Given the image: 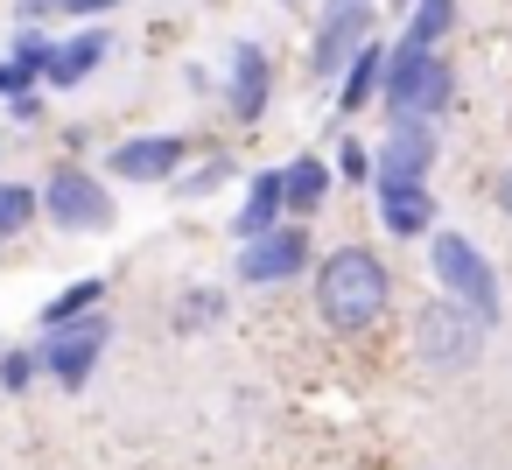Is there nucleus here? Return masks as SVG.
<instances>
[{
  "label": "nucleus",
  "mask_w": 512,
  "mask_h": 470,
  "mask_svg": "<svg viewBox=\"0 0 512 470\" xmlns=\"http://www.w3.org/2000/svg\"><path fill=\"white\" fill-rule=\"evenodd\" d=\"M414 8V0H379V15H407Z\"/></svg>",
  "instance_id": "nucleus-30"
},
{
  "label": "nucleus",
  "mask_w": 512,
  "mask_h": 470,
  "mask_svg": "<svg viewBox=\"0 0 512 470\" xmlns=\"http://www.w3.org/2000/svg\"><path fill=\"white\" fill-rule=\"evenodd\" d=\"M106 57H113V29H106V22H85V29H71V36H50L43 92H78Z\"/></svg>",
  "instance_id": "nucleus-12"
},
{
  "label": "nucleus",
  "mask_w": 512,
  "mask_h": 470,
  "mask_svg": "<svg viewBox=\"0 0 512 470\" xmlns=\"http://www.w3.org/2000/svg\"><path fill=\"white\" fill-rule=\"evenodd\" d=\"M204 134H176V127H155V134H127L106 148V183H134V190H169V176L197 155Z\"/></svg>",
  "instance_id": "nucleus-7"
},
{
  "label": "nucleus",
  "mask_w": 512,
  "mask_h": 470,
  "mask_svg": "<svg viewBox=\"0 0 512 470\" xmlns=\"http://www.w3.org/2000/svg\"><path fill=\"white\" fill-rule=\"evenodd\" d=\"M407 29V43H421V50H442L449 36H456V22H463V0H414V8L400 15Z\"/></svg>",
  "instance_id": "nucleus-20"
},
{
  "label": "nucleus",
  "mask_w": 512,
  "mask_h": 470,
  "mask_svg": "<svg viewBox=\"0 0 512 470\" xmlns=\"http://www.w3.org/2000/svg\"><path fill=\"white\" fill-rule=\"evenodd\" d=\"M43 372H36V351L29 344H8V351H0V393H29Z\"/></svg>",
  "instance_id": "nucleus-24"
},
{
  "label": "nucleus",
  "mask_w": 512,
  "mask_h": 470,
  "mask_svg": "<svg viewBox=\"0 0 512 470\" xmlns=\"http://www.w3.org/2000/svg\"><path fill=\"white\" fill-rule=\"evenodd\" d=\"M281 8H302V0H281Z\"/></svg>",
  "instance_id": "nucleus-31"
},
{
  "label": "nucleus",
  "mask_w": 512,
  "mask_h": 470,
  "mask_svg": "<svg viewBox=\"0 0 512 470\" xmlns=\"http://www.w3.org/2000/svg\"><path fill=\"white\" fill-rule=\"evenodd\" d=\"M106 344H113V316L92 309V316H78V323H64V330H43L29 351H36V372H43L50 386L85 393L92 372H99V358H106Z\"/></svg>",
  "instance_id": "nucleus-6"
},
{
  "label": "nucleus",
  "mask_w": 512,
  "mask_h": 470,
  "mask_svg": "<svg viewBox=\"0 0 512 470\" xmlns=\"http://www.w3.org/2000/svg\"><path fill=\"white\" fill-rule=\"evenodd\" d=\"M36 225V183H22V176H0V246L8 239H22Z\"/></svg>",
  "instance_id": "nucleus-21"
},
{
  "label": "nucleus",
  "mask_w": 512,
  "mask_h": 470,
  "mask_svg": "<svg viewBox=\"0 0 512 470\" xmlns=\"http://www.w3.org/2000/svg\"><path fill=\"white\" fill-rule=\"evenodd\" d=\"M484 344H491V330H484L470 309H456L449 295H428V302L407 309V351H414V365H421L428 379H463V372H477V365H484Z\"/></svg>",
  "instance_id": "nucleus-3"
},
{
  "label": "nucleus",
  "mask_w": 512,
  "mask_h": 470,
  "mask_svg": "<svg viewBox=\"0 0 512 470\" xmlns=\"http://www.w3.org/2000/svg\"><path fill=\"white\" fill-rule=\"evenodd\" d=\"M491 204H498V211H505V218H512V162H505V169H498V176H491Z\"/></svg>",
  "instance_id": "nucleus-29"
},
{
  "label": "nucleus",
  "mask_w": 512,
  "mask_h": 470,
  "mask_svg": "<svg viewBox=\"0 0 512 470\" xmlns=\"http://www.w3.org/2000/svg\"><path fill=\"white\" fill-rule=\"evenodd\" d=\"M120 204H113V183L85 162H57L43 183H36V225H57L64 239H92V232H113Z\"/></svg>",
  "instance_id": "nucleus-5"
},
{
  "label": "nucleus",
  "mask_w": 512,
  "mask_h": 470,
  "mask_svg": "<svg viewBox=\"0 0 512 470\" xmlns=\"http://www.w3.org/2000/svg\"><path fill=\"white\" fill-rule=\"evenodd\" d=\"M442 162L435 120H386V134L372 141V183H428Z\"/></svg>",
  "instance_id": "nucleus-10"
},
{
  "label": "nucleus",
  "mask_w": 512,
  "mask_h": 470,
  "mask_svg": "<svg viewBox=\"0 0 512 470\" xmlns=\"http://www.w3.org/2000/svg\"><path fill=\"white\" fill-rule=\"evenodd\" d=\"M372 211H379V232L400 246H414L442 225V197L428 183H372Z\"/></svg>",
  "instance_id": "nucleus-13"
},
{
  "label": "nucleus",
  "mask_w": 512,
  "mask_h": 470,
  "mask_svg": "<svg viewBox=\"0 0 512 470\" xmlns=\"http://www.w3.org/2000/svg\"><path fill=\"white\" fill-rule=\"evenodd\" d=\"M309 260H316V239H309V225L281 218L274 232H260V239H239V253H232V274H239V288H288V281H302V274H309Z\"/></svg>",
  "instance_id": "nucleus-9"
},
{
  "label": "nucleus",
  "mask_w": 512,
  "mask_h": 470,
  "mask_svg": "<svg viewBox=\"0 0 512 470\" xmlns=\"http://www.w3.org/2000/svg\"><path fill=\"white\" fill-rule=\"evenodd\" d=\"M232 316V288H218V281H190V288H176V302H169V330L176 337H204V330H218Z\"/></svg>",
  "instance_id": "nucleus-17"
},
{
  "label": "nucleus",
  "mask_w": 512,
  "mask_h": 470,
  "mask_svg": "<svg viewBox=\"0 0 512 470\" xmlns=\"http://www.w3.org/2000/svg\"><path fill=\"white\" fill-rule=\"evenodd\" d=\"M274 225H281V162L246 176L239 211H232V246H239V239H260V232H274Z\"/></svg>",
  "instance_id": "nucleus-16"
},
{
  "label": "nucleus",
  "mask_w": 512,
  "mask_h": 470,
  "mask_svg": "<svg viewBox=\"0 0 512 470\" xmlns=\"http://www.w3.org/2000/svg\"><path fill=\"white\" fill-rule=\"evenodd\" d=\"M120 0H57V22H106Z\"/></svg>",
  "instance_id": "nucleus-25"
},
{
  "label": "nucleus",
  "mask_w": 512,
  "mask_h": 470,
  "mask_svg": "<svg viewBox=\"0 0 512 470\" xmlns=\"http://www.w3.org/2000/svg\"><path fill=\"white\" fill-rule=\"evenodd\" d=\"M379 36V0H323V15L309 29V78L337 85V71Z\"/></svg>",
  "instance_id": "nucleus-8"
},
{
  "label": "nucleus",
  "mask_w": 512,
  "mask_h": 470,
  "mask_svg": "<svg viewBox=\"0 0 512 470\" xmlns=\"http://www.w3.org/2000/svg\"><path fill=\"white\" fill-rule=\"evenodd\" d=\"M218 92H225V113H232V127H246V134H253V127L267 120V106H274V57H267L260 43H232Z\"/></svg>",
  "instance_id": "nucleus-11"
},
{
  "label": "nucleus",
  "mask_w": 512,
  "mask_h": 470,
  "mask_svg": "<svg viewBox=\"0 0 512 470\" xmlns=\"http://www.w3.org/2000/svg\"><path fill=\"white\" fill-rule=\"evenodd\" d=\"M309 302H316V323L330 337H344V344L379 337L386 316H393V267H386V253L365 246V239H344V246L316 253L309 260Z\"/></svg>",
  "instance_id": "nucleus-1"
},
{
  "label": "nucleus",
  "mask_w": 512,
  "mask_h": 470,
  "mask_svg": "<svg viewBox=\"0 0 512 470\" xmlns=\"http://www.w3.org/2000/svg\"><path fill=\"white\" fill-rule=\"evenodd\" d=\"M421 246H428L435 295H449V302H456V309H470L484 330H498V316H505V281H498L491 253H484L470 232H449V225H435Z\"/></svg>",
  "instance_id": "nucleus-4"
},
{
  "label": "nucleus",
  "mask_w": 512,
  "mask_h": 470,
  "mask_svg": "<svg viewBox=\"0 0 512 470\" xmlns=\"http://www.w3.org/2000/svg\"><path fill=\"white\" fill-rule=\"evenodd\" d=\"M449 106H456V64L442 50L393 36L386 64H379V113L386 120H442Z\"/></svg>",
  "instance_id": "nucleus-2"
},
{
  "label": "nucleus",
  "mask_w": 512,
  "mask_h": 470,
  "mask_svg": "<svg viewBox=\"0 0 512 470\" xmlns=\"http://www.w3.org/2000/svg\"><path fill=\"white\" fill-rule=\"evenodd\" d=\"M15 92H43V85H36V78H29V71H15V64H8V57H0V106H8V99H15Z\"/></svg>",
  "instance_id": "nucleus-27"
},
{
  "label": "nucleus",
  "mask_w": 512,
  "mask_h": 470,
  "mask_svg": "<svg viewBox=\"0 0 512 470\" xmlns=\"http://www.w3.org/2000/svg\"><path fill=\"white\" fill-rule=\"evenodd\" d=\"M379 64H386V43L372 36L344 71H337V85H330V106H337V120H358L365 106H379Z\"/></svg>",
  "instance_id": "nucleus-15"
},
{
  "label": "nucleus",
  "mask_w": 512,
  "mask_h": 470,
  "mask_svg": "<svg viewBox=\"0 0 512 470\" xmlns=\"http://www.w3.org/2000/svg\"><path fill=\"white\" fill-rule=\"evenodd\" d=\"M0 155H8V134H0Z\"/></svg>",
  "instance_id": "nucleus-32"
},
{
  "label": "nucleus",
  "mask_w": 512,
  "mask_h": 470,
  "mask_svg": "<svg viewBox=\"0 0 512 470\" xmlns=\"http://www.w3.org/2000/svg\"><path fill=\"white\" fill-rule=\"evenodd\" d=\"M183 92H197V99H211V92H218V78H211L204 64H183Z\"/></svg>",
  "instance_id": "nucleus-28"
},
{
  "label": "nucleus",
  "mask_w": 512,
  "mask_h": 470,
  "mask_svg": "<svg viewBox=\"0 0 512 470\" xmlns=\"http://www.w3.org/2000/svg\"><path fill=\"white\" fill-rule=\"evenodd\" d=\"M106 288H113L106 274H78L71 288H57V295L36 309V337H43V330H64V323H78V316H92V309L106 302Z\"/></svg>",
  "instance_id": "nucleus-19"
},
{
  "label": "nucleus",
  "mask_w": 512,
  "mask_h": 470,
  "mask_svg": "<svg viewBox=\"0 0 512 470\" xmlns=\"http://www.w3.org/2000/svg\"><path fill=\"white\" fill-rule=\"evenodd\" d=\"M337 197V176H330V162L323 155H295V162H281V218H295V225H309L323 204Z\"/></svg>",
  "instance_id": "nucleus-14"
},
{
  "label": "nucleus",
  "mask_w": 512,
  "mask_h": 470,
  "mask_svg": "<svg viewBox=\"0 0 512 470\" xmlns=\"http://www.w3.org/2000/svg\"><path fill=\"white\" fill-rule=\"evenodd\" d=\"M330 176L351 183V190H372V141H365V134H344L337 155H330Z\"/></svg>",
  "instance_id": "nucleus-22"
},
{
  "label": "nucleus",
  "mask_w": 512,
  "mask_h": 470,
  "mask_svg": "<svg viewBox=\"0 0 512 470\" xmlns=\"http://www.w3.org/2000/svg\"><path fill=\"white\" fill-rule=\"evenodd\" d=\"M232 176H239V162H232V155H225L218 141H197V155H190V162H183V169L169 176V190H176L183 204H197V197H218V190H225Z\"/></svg>",
  "instance_id": "nucleus-18"
},
{
  "label": "nucleus",
  "mask_w": 512,
  "mask_h": 470,
  "mask_svg": "<svg viewBox=\"0 0 512 470\" xmlns=\"http://www.w3.org/2000/svg\"><path fill=\"white\" fill-rule=\"evenodd\" d=\"M43 57H50V29L15 22V36H8V64H15V71H29V78L43 85Z\"/></svg>",
  "instance_id": "nucleus-23"
},
{
  "label": "nucleus",
  "mask_w": 512,
  "mask_h": 470,
  "mask_svg": "<svg viewBox=\"0 0 512 470\" xmlns=\"http://www.w3.org/2000/svg\"><path fill=\"white\" fill-rule=\"evenodd\" d=\"M8 120H15V127H36V120H43V92H15V99H8Z\"/></svg>",
  "instance_id": "nucleus-26"
}]
</instances>
